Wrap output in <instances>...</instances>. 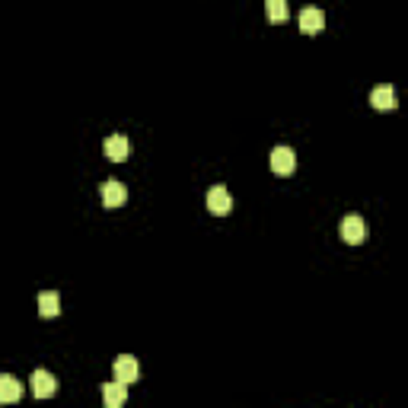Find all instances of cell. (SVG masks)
<instances>
[{
	"label": "cell",
	"mask_w": 408,
	"mask_h": 408,
	"mask_svg": "<svg viewBox=\"0 0 408 408\" xmlns=\"http://www.w3.org/2000/svg\"><path fill=\"white\" fill-rule=\"evenodd\" d=\"M99 198H103L105 208H121V204L128 201V188L118 179H109V182H103V188H99Z\"/></svg>",
	"instance_id": "1"
},
{
	"label": "cell",
	"mask_w": 408,
	"mask_h": 408,
	"mask_svg": "<svg viewBox=\"0 0 408 408\" xmlns=\"http://www.w3.org/2000/svg\"><path fill=\"white\" fill-rule=\"evenodd\" d=\"M341 239H345V242H351V246L364 242V239H367V223H364V217L348 214L345 221H341Z\"/></svg>",
	"instance_id": "2"
},
{
	"label": "cell",
	"mask_w": 408,
	"mask_h": 408,
	"mask_svg": "<svg viewBox=\"0 0 408 408\" xmlns=\"http://www.w3.org/2000/svg\"><path fill=\"white\" fill-rule=\"evenodd\" d=\"M208 211H211V214H217V217L230 214V211H233V195H230L223 185H214L208 192Z\"/></svg>",
	"instance_id": "3"
},
{
	"label": "cell",
	"mask_w": 408,
	"mask_h": 408,
	"mask_svg": "<svg viewBox=\"0 0 408 408\" xmlns=\"http://www.w3.org/2000/svg\"><path fill=\"white\" fill-rule=\"evenodd\" d=\"M138 376H140V364H138V357H131V354H121V357H115V380H121V383H138Z\"/></svg>",
	"instance_id": "4"
},
{
	"label": "cell",
	"mask_w": 408,
	"mask_h": 408,
	"mask_svg": "<svg viewBox=\"0 0 408 408\" xmlns=\"http://www.w3.org/2000/svg\"><path fill=\"white\" fill-rule=\"evenodd\" d=\"M271 169H275L277 176H291L294 169H297V157H294L291 147H275V150H271Z\"/></svg>",
	"instance_id": "5"
},
{
	"label": "cell",
	"mask_w": 408,
	"mask_h": 408,
	"mask_svg": "<svg viewBox=\"0 0 408 408\" xmlns=\"http://www.w3.org/2000/svg\"><path fill=\"white\" fill-rule=\"evenodd\" d=\"M29 383H32V395H35V399H48V395L58 393V380L48 374V370H35Z\"/></svg>",
	"instance_id": "6"
},
{
	"label": "cell",
	"mask_w": 408,
	"mask_h": 408,
	"mask_svg": "<svg viewBox=\"0 0 408 408\" xmlns=\"http://www.w3.org/2000/svg\"><path fill=\"white\" fill-rule=\"evenodd\" d=\"M105 157H109L112 163H125V159L131 157V140L121 138V134H112V138H105Z\"/></svg>",
	"instance_id": "7"
},
{
	"label": "cell",
	"mask_w": 408,
	"mask_h": 408,
	"mask_svg": "<svg viewBox=\"0 0 408 408\" xmlns=\"http://www.w3.org/2000/svg\"><path fill=\"white\" fill-rule=\"evenodd\" d=\"M325 26V13L319 7H303V13H300V32L303 35H316L322 32Z\"/></svg>",
	"instance_id": "8"
},
{
	"label": "cell",
	"mask_w": 408,
	"mask_h": 408,
	"mask_svg": "<svg viewBox=\"0 0 408 408\" xmlns=\"http://www.w3.org/2000/svg\"><path fill=\"white\" fill-rule=\"evenodd\" d=\"M370 105H374V109H380V112H393L395 105V90L389 84H383V86H376L374 93H370Z\"/></svg>",
	"instance_id": "9"
},
{
	"label": "cell",
	"mask_w": 408,
	"mask_h": 408,
	"mask_svg": "<svg viewBox=\"0 0 408 408\" xmlns=\"http://www.w3.org/2000/svg\"><path fill=\"white\" fill-rule=\"evenodd\" d=\"M103 399H105V405H109V408L125 405V399H128V383H121V380L105 383V386H103Z\"/></svg>",
	"instance_id": "10"
},
{
	"label": "cell",
	"mask_w": 408,
	"mask_h": 408,
	"mask_svg": "<svg viewBox=\"0 0 408 408\" xmlns=\"http://www.w3.org/2000/svg\"><path fill=\"white\" fill-rule=\"evenodd\" d=\"M61 312V297H58V291H42L39 294V316L51 319Z\"/></svg>",
	"instance_id": "11"
},
{
	"label": "cell",
	"mask_w": 408,
	"mask_h": 408,
	"mask_svg": "<svg viewBox=\"0 0 408 408\" xmlns=\"http://www.w3.org/2000/svg\"><path fill=\"white\" fill-rule=\"evenodd\" d=\"M20 395H22V386L13 380V376L10 374L0 376V402H7L10 405V402H20Z\"/></svg>",
	"instance_id": "12"
},
{
	"label": "cell",
	"mask_w": 408,
	"mask_h": 408,
	"mask_svg": "<svg viewBox=\"0 0 408 408\" xmlns=\"http://www.w3.org/2000/svg\"><path fill=\"white\" fill-rule=\"evenodd\" d=\"M265 13L271 22H284L291 16V7H287V0H265Z\"/></svg>",
	"instance_id": "13"
}]
</instances>
